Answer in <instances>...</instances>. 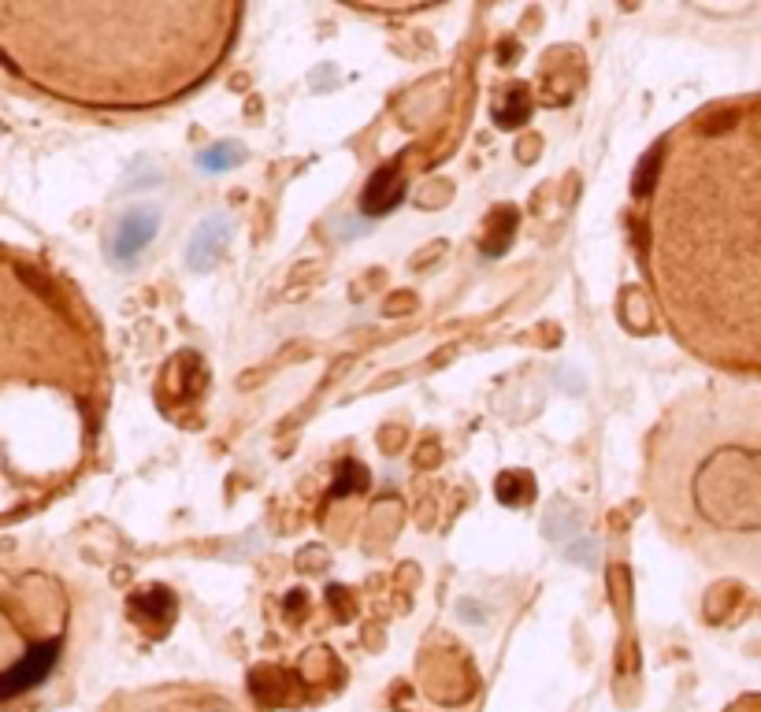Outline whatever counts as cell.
<instances>
[{
	"mask_svg": "<svg viewBox=\"0 0 761 712\" xmlns=\"http://www.w3.org/2000/svg\"><path fill=\"white\" fill-rule=\"evenodd\" d=\"M402 197H405V178H402L398 164H390L379 175H372L368 190H364V197H360V208L368 215H386L390 208L402 204Z\"/></svg>",
	"mask_w": 761,
	"mask_h": 712,
	"instance_id": "5b68a950",
	"label": "cell"
},
{
	"mask_svg": "<svg viewBox=\"0 0 761 712\" xmlns=\"http://www.w3.org/2000/svg\"><path fill=\"white\" fill-rule=\"evenodd\" d=\"M494 119H498V127H505V131L521 127V122L528 119V93H524V86H509L505 89V97L494 104Z\"/></svg>",
	"mask_w": 761,
	"mask_h": 712,
	"instance_id": "52a82bcc",
	"label": "cell"
},
{
	"mask_svg": "<svg viewBox=\"0 0 761 712\" xmlns=\"http://www.w3.org/2000/svg\"><path fill=\"white\" fill-rule=\"evenodd\" d=\"M757 397L754 390L732 412L706 401L668 423V446L657 449L654 486L657 512L668 527L702 542L743 538L757 553Z\"/></svg>",
	"mask_w": 761,
	"mask_h": 712,
	"instance_id": "6da1fadb",
	"label": "cell"
},
{
	"mask_svg": "<svg viewBox=\"0 0 761 712\" xmlns=\"http://www.w3.org/2000/svg\"><path fill=\"white\" fill-rule=\"evenodd\" d=\"M241 160H246V152H241L238 141H231V145H212V149H204L201 157H197V167H204V171H227V167H238Z\"/></svg>",
	"mask_w": 761,
	"mask_h": 712,
	"instance_id": "ba28073f",
	"label": "cell"
},
{
	"mask_svg": "<svg viewBox=\"0 0 761 712\" xmlns=\"http://www.w3.org/2000/svg\"><path fill=\"white\" fill-rule=\"evenodd\" d=\"M494 493H498V501L516 509V505H524L535 498V482L528 472H505L498 482H494Z\"/></svg>",
	"mask_w": 761,
	"mask_h": 712,
	"instance_id": "8992f818",
	"label": "cell"
},
{
	"mask_svg": "<svg viewBox=\"0 0 761 712\" xmlns=\"http://www.w3.org/2000/svg\"><path fill=\"white\" fill-rule=\"evenodd\" d=\"M68 627L52 624H12L8 605L0 601V705H12L49 683L64 657Z\"/></svg>",
	"mask_w": 761,
	"mask_h": 712,
	"instance_id": "7a4b0ae2",
	"label": "cell"
},
{
	"mask_svg": "<svg viewBox=\"0 0 761 712\" xmlns=\"http://www.w3.org/2000/svg\"><path fill=\"white\" fill-rule=\"evenodd\" d=\"M157 230H160V208L157 204H138V208L123 212V220L115 223L112 241H108V260L115 267L138 264L149 253V245H152V238H157Z\"/></svg>",
	"mask_w": 761,
	"mask_h": 712,
	"instance_id": "3957f363",
	"label": "cell"
},
{
	"mask_svg": "<svg viewBox=\"0 0 761 712\" xmlns=\"http://www.w3.org/2000/svg\"><path fill=\"white\" fill-rule=\"evenodd\" d=\"M227 234H231V223L223 220V215H212V220H204L194 230V241H190V249H186V264L194 271H208L212 264L220 260V253L227 249Z\"/></svg>",
	"mask_w": 761,
	"mask_h": 712,
	"instance_id": "277c9868",
	"label": "cell"
}]
</instances>
